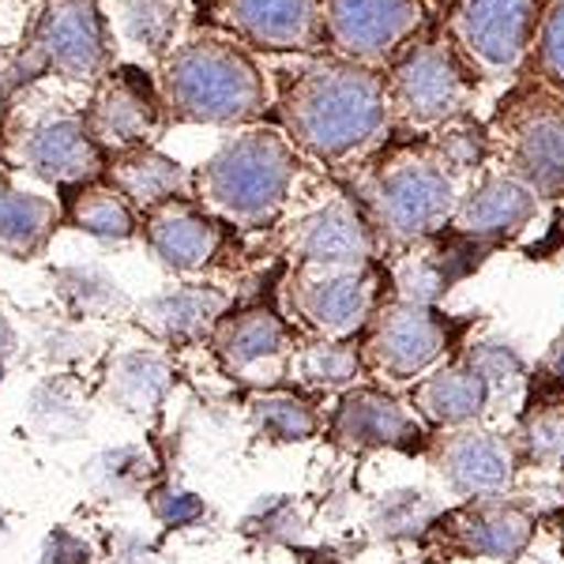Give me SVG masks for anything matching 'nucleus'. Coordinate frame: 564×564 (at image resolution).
<instances>
[{
  "label": "nucleus",
  "instance_id": "9",
  "mask_svg": "<svg viewBox=\"0 0 564 564\" xmlns=\"http://www.w3.org/2000/svg\"><path fill=\"white\" fill-rule=\"evenodd\" d=\"M425 539L444 553L486 561H520L534 542V512L516 497L463 500L456 512H444Z\"/></svg>",
  "mask_w": 564,
  "mask_h": 564
},
{
  "label": "nucleus",
  "instance_id": "18",
  "mask_svg": "<svg viewBox=\"0 0 564 564\" xmlns=\"http://www.w3.org/2000/svg\"><path fill=\"white\" fill-rule=\"evenodd\" d=\"M414 23V0H332L327 31L354 57H380Z\"/></svg>",
  "mask_w": 564,
  "mask_h": 564
},
{
  "label": "nucleus",
  "instance_id": "28",
  "mask_svg": "<svg viewBox=\"0 0 564 564\" xmlns=\"http://www.w3.org/2000/svg\"><path fill=\"white\" fill-rule=\"evenodd\" d=\"M166 391H170V366L159 354H143V350L124 354L109 369V399L129 414L154 411Z\"/></svg>",
  "mask_w": 564,
  "mask_h": 564
},
{
  "label": "nucleus",
  "instance_id": "33",
  "mask_svg": "<svg viewBox=\"0 0 564 564\" xmlns=\"http://www.w3.org/2000/svg\"><path fill=\"white\" fill-rule=\"evenodd\" d=\"M148 470H151V463L143 452L117 448V452H106V456H98L90 463V486H95V494H102V497H124L148 478Z\"/></svg>",
  "mask_w": 564,
  "mask_h": 564
},
{
  "label": "nucleus",
  "instance_id": "23",
  "mask_svg": "<svg viewBox=\"0 0 564 564\" xmlns=\"http://www.w3.org/2000/svg\"><path fill=\"white\" fill-rule=\"evenodd\" d=\"M215 354L230 372H249L286 350V324L271 308H241L215 327Z\"/></svg>",
  "mask_w": 564,
  "mask_h": 564
},
{
  "label": "nucleus",
  "instance_id": "5",
  "mask_svg": "<svg viewBox=\"0 0 564 564\" xmlns=\"http://www.w3.org/2000/svg\"><path fill=\"white\" fill-rule=\"evenodd\" d=\"M456 343V327L433 305L414 302H380L366 327L361 361L369 372L384 377L388 384H417L433 369H441Z\"/></svg>",
  "mask_w": 564,
  "mask_h": 564
},
{
  "label": "nucleus",
  "instance_id": "20",
  "mask_svg": "<svg viewBox=\"0 0 564 564\" xmlns=\"http://www.w3.org/2000/svg\"><path fill=\"white\" fill-rule=\"evenodd\" d=\"M230 297L218 286H177L151 297L140 308V324L162 343H193L199 335H215L226 321Z\"/></svg>",
  "mask_w": 564,
  "mask_h": 564
},
{
  "label": "nucleus",
  "instance_id": "29",
  "mask_svg": "<svg viewBox=\"0 0 564 564\" xmlns=\"http://www.w3.org/2000/svg\"><path fill=\"white\" fill-rule=\"evenodd\" d=\"M441 516H444V508L436 505L430 494H422V489H388V494L377 497V505H372L369 527L377 539L411 542V539H425Z\"/></svg>",
  "mask_w": 564,
  "mask_h": 564
},
{
  "label": "nucleus",
  "instance_id": "36",
  "mask_svg": "<svg viewBox=\"0 0 564 564\" xmlns=\"http://www.w3.org/2000/svg\"><path fill=\"white\" fill-rule=\"evenodd\" d=\"M204 500L185 494V489H166V494L154 497V516H159L162 523H174V527H188L196 520H204Z\"/></svg>",
  "mask_w": 564,
  "mask_h": 564
},
{
  "label": "nucleus",
  "instance_id": "41",
  "mask_svg": "<svg viewBox=\"0 0 564 564\" xmlns=\"http://www.w3.org/2000/svg\"><path fill=\"white\" fill-rule=\"evenodd\" d=\"M0 377H4V366H0Z\"/></svg>",
  "mask_w": 564,
  "mask_h": 564
},
{
  "label": "nucleus",
  "instance_id": "3",
  "mask_svg": "<svg viewBox=\"0 0 564 564\" xmlns=\"http://www.w3.org/2000/svg\"><path fill=\"white\" fill-rule=\"evenodd\" d=\"M162 98L185 121L241 124L263 109V84L234 45L193 42L170 57Z\"/></svg>",
  "mask_w": 564,
  "mask_h": 564
},
{
  "label": "nucleus",
  "instance_id": "10",
  "mask_svg": "<svg viewBox=\"0 0 564 564\" xmlns=\"http://www.w3.org/2000/svg\"><path fill=\"white\" fill-rule=\"evenodd\" d=\"M332 436L335 444L350 452H377V448H395L411 452L430 444V425L414 414V406H406L403 399H395L384 388H350L343 391L339 406L332 417Z\"/></svg>",
  "mask_w": 564,
  "mask_h": 564
},
{
  "label": "nucleus",
  "instance_id": "13",
  "mask_svg": "<svg viewBox=\"0 0 564 564\" xmlns=\"http://www.w3.org/2000/svg\"><path fill=\"white\" fill-rule=\"evenodd\" d=\"M497 391L489 388L486 377H478L463 358L444 361L425 380L411 388V406L430 430H467V425H481L486 414L494 411Z\"/></svg>",
  "mask_w": 564,
  "mask_h": 564
},
{
  "label": "nucleus",
  "instance_id": "16",
  "mask_svg": "<svg viewBox=\"0 0 564 564\" xmlns=\"http://www.w3.org/2000/svg\"><path fill=\"white\" fill-rule=\"evenodd\" d=\"M148 245L154 249L166 268L174 271H199L215 260L218 245H223V226L215 223L204 207H196L193 199H170V204L148 212Z\"/></svg>",
  "mask_w": 564,
  "mask_h": 564
},
{
  "label": "nucleus",
  "instance_id": "39",
  "mask_svg": "<svg viewBox=\"0 0 564 564\" xmlns=\"http://www.w3.org/2000/svg\"><path fill=\"white\" fill-rule=\"evenodd\" d=\"M4 350H12V332H8V324L0 321V354Z\"/></svg>",
  "mask_w": 564,
  "mask_h": 564
},
{
  "label": "nucleus",
  "instance_id": "40",
  "mask_svg": "<svg viewBox=\"0 0 564 564\" xmlns=\"http://www.w3.org/2000/svg\"><path fill=\"white\" fill-rule=\"evenodd\" d=\"M406 564H433L430 557H417V561H406Z\"/></svg>",
  "mask_w": 564,
  "mask_h": 564
},
{
  "label": "nucleus",
  "instance_id": "12",
  "mask_svg": "<svg viewBox=\"0 0 564 564\" xmlns=\"http://www.w3.org/2000/svg\"><path fill=\"white\" fill-rule=\"evenodd\" d=\"M467 79L448 50L441 42L414 50L403 65L395 68V90L391 102L411 124H441L463 106Z\"/></svg>",
  "mask_w": 564,
  "mask_h": 564
},
{
  "label": "nucleus",
  "instance_id": "35",
  "mask_svg": "<svg viewBox=\"0 0 564 564\" xmlns=\"http://www.w3.org/2000/svg\"><path fill=\"white\" fill-rule=\"evenodd\" d=\"M260 527L263 539H279V542H294L302 534V520H297L294 505L290 500H268V505L257 508V516L249 520V527Z\"/></svg>",
  "mask_w": 564,
  "mask_h": 564
},
{
  "label": "nucleus",
  "instance_id": "31",
  "mask_svg": "<svg viewBox=\"0 0 564 564\" xmlns=\"http://www.w3.org/2000/svg\"><path fill=\"white\" fill-rule=\"evenodd\" d=\"M512 448L520 456V467H557L564 463V403H550L542 411H531L512 433Z\"/></svg>",
  "mask_w": 564,
  "mask_h": 564
},
{
  "label": "nucleus",
  "instance_id": "37",
  "mask_svg": "<svg viewBox=\"0 0 564 564\" xmlns=\"http://www.w3.org/2000/svg\"><path fill=\"white\" fill-rule=\"evenodd\" d=\"M542 65L553 79L564 84V4L557 8V15H550L542 34Z\"/></svg>",
  "mask_w": 564,
  "mask_h": 564
},
{
  "label": "nucleus",
  "instance_id": "7",
  "mask_svg": "<svg viewBox=\"0 0 564 564\" xmlns=\"http://www.w3.org/2000/svg\"><path fill=\"white\" fill-rule=\"evenodd\" d=\"M377 271L350 268V271H321L305 268L290 279V308L316 339L350 343L361 335L380 308Z\"/></svg>",
  "mask_w": 564,
  "mask_h": 564
},
{
  "label": "nucleus",
  "instance_id": "22",
  "mask_svg": "<svg viewBox=\"0 0 564 564\" xmlns=\"http://www.w3.org/2000/svg\"><path fill=\"white\" fill-rule=\"evenodd\" d=\"M188 185H193L188 170L151 148L124 151L117 162H109V188L121 193L124 204L140 207V212H154L170 199H185Z\"/></svg>",
  "mask_w": 564,
  "mask_h": 564
},
{
  "label": "nucleus",
  "instance_id": "30",
  "mask_svg": "<svg viewBox=\"0 0 564 564\" xmlns=\"http://www.w3.org/2000/svg\"><path fill=\"white\" fill-rule=\"evenodd\" d=\"M72 223L84 234H95V238L106 241H124L135 234V215L132 207L124 204L121 193L106 185H84L72 199Z\"/></svg>",
  "mask_w": 564,
  "mask_h": 564
},
{
  "label": "nucleus",
  "instance_id": "21",
  "mask_svg": "<svg viewBox=\"0 0 564 564\" xmlns=\"http://www.w3.org/2000/svg\"><path fill=\"white\" fill-rule=\"evenodd\" d=\"M223 20L268 50H297L316 39L313 0H218Z\"/></svg>",
  "mask_w": 564,
  "mask_h": 564
},
{
  "label": "nucleus",
  "instance_id": "8",
  "mask_svg": "<svg viewBox=\"0 0 564 564\" xmlns=\"http://www.w3.org/2000/svg\"><path fill=\"white\" fill-rule=\"evenodd\" d=\"M425 459L444 481L448 494L463 500H486L512 494L520 475V456L512 448V436H500L486 425L436 433L425 444Z\"/></svg>",
  "mask_w": 564,
  "mask_h": 564
},
{
  "label": "nucleus",
  "instance_id": "19",
  "mask_svg": "<svg viewBox=\"0 0 564 564\" xmlns=\"http://www.w3.org/2000/svg\"><path fill=\"white\" fill-rule=\"evenodd\" d=\"M516 148V170L520 181L534 188V193H564V106L542 102L527 109L516 124L512 135Z\"/></svg>",
  "mask_w": 564,
  "mask_h": 564
},
{
  "label": "nucleus",
  "instance_id": "27",
  "mask_svg": "<svg viewBox=\"0 0 564 564\" xmlns=\"http://www.w3.org/2000/svg\"><path fill=\"white\" fill-rule=\"evenodd\" d=\"M252 430L271 444H302L321 433V414L294 391H260L249 399Z\"/></svg>",
  "mask_w": 564,
  "mask_h": 564
},
{
  "label": "nucleus",
  "instance_id": "26",
  "mask_svg": "<svg viewBox=\"0 0 564 564\" xmlns=\"http://www.w3.org/2000/svg\"><path fill=\"white\" fill-rule=\"evenodd\" d=\"M361 372H366L361 347L339 339H313L290 358V377L316 391H350L358 388Z\"/></svg>",
  "mask_w": 564,
  "mask_h": 564
},
{
  "label": "nucleus",
  "instance_id": "25",
  "mask_svg": "<svg viewBox=\"0 0 564 564\" xmlns=\"http://www.w3.org/2000/svg\"><path fill=\"white\" fill-rule=\"evenodd\" d=\"M53 226H57V204L34 193H20L8 181H0V252L31 257L42 249Z\"/></svg>",
  "mask_w": 564,
  "mask_h": 564
},
{
  "label": "nucleus",
  "instance_id": "11",
  "mask_svg": "<svg viewBox=\"0 0 564 564\" xmlns=\"http://www.w3.org/2000/svg\"><path fill=\"white\" fill-rule=\"evenodd\" d=\"M162 121V102L154 87L135 68L113 72L102 87H98L90 113L84 117L90 140L98 148L113 151H140L151 140Z\"/></svg>",
  "mask_w": 564,
  "mask_h": 564
},
{
  "label": "nucleus",
  "instance_id": "34",
  "mask_svg": "<svg viewBox=\"0 0 564 564\" xmlns=\"http://www.w3.org/2000/svg\"><path fill=\"white\" fill-rule=\"evenodd\" d=\"M121 20L129 26L132 42L148 45L151 53H162L177 26V12L170 8V0H124Z\"/></svg>",
  "mask_w": 564,
  "mask_h": 564
},
{
  "label": "nucleus",
  "instance_id": "1",
  "mask_svg": "<svg viewBox=\"0 0 564 564\" xmlns=\"http://www.w3.org/2000/svg\"><path fill=\"white\" fill-rule=\"evenodd\" d=\"M282 117L316 159H347L388 124V90L366 68L316 65L286 87Z\"/></svg>",
  "mask_w": 564,
  "mask_h": 564
},
{
  "label": "nucleus",
  "instance_id": "17",
  "mask_svg": "<svg viewBox=\"0 0 564 564\" xmlns=\"http://www.w3.org/2000/svg\"><path fill=\"white\" fill-rule=\"evenodd\" d=\"M539 212V193L520 177H486L481 185L456 207L459 238L467 241H494L508 238V234L523 230Z\"/></svg>",
  "mask_w": 564,
  "mask_h": 564
},
{
  "label": "nucleus",
  "instance_id": "4",
  "mask_svg": "<svg viewBox=\"0 0 564 564\" xmlns=\"http://www.w3.org/2000/svg\"><path fill=\"white\" fill-rule=\"evenodd\" d=\"M456 181L441 159L399 154L377 170L369 212L377 230L395 241H422L456 218Z\"/></svg>",
  "mask_w": 564,
  "mask_h": 564
},
{
  "label": "nucleus",
  "instance_id": "32",
  "mask_svg": "<svg viewBox=\"0 0 564 564\" xmlns=\"http://www.w3.org/2000/svg\"><path fill=\"white\" fill-rule=\"evenodd\" d=\"M463 361H467L470 369L478 372V377L489 380V388L505 391L512 384H523L527 377V366L523 358L516 354V347H508V343H497V339H478V343H467V350L459 354Z\"/></svg>",
  "mask_w": 564,
  "mask_h": 564
},
{
  "label": "nucleus",
  "instance_id": "14",
  "mask_svg": "<svg viewBox=\"0 0 564 564\" xmlns=\"http://www.w3.org/2000/svg\"><path fill=\"white\" fill-rule=\"evenodd\" d=\"M23 162L45 181L76 185L102 174V148L90 140L84 117L53 113L23 135Z\"/></svg>",
  "mask_w": 564,
  "mask_h": 564
},
{
  "label": "nucleus",
  "instance_id": "24",
  "mask_svg": "<svg viewBox=\"0 0 564 564\" xmlns=\"http://www.w3.org/2000/svg\"><path fill=\"white\" fill-rule=\"evenodd\" d=\"M527 0H467L463 34L478 61L505 68L527 42Z\"/></svg>",
  "mask_w": 564,
  "mask_h": 564
},
{
  "label": "nucleus",
  "instance_id": "38",
  "mask_svg": "<svg viewBox=\"0 0 564 564\" xmlns=\"http://www.w3.org/2000/svg\"><path fill=\"white\" fill-rule=\"evenodd\" d=\"M542 372H545V377L557 380V384H564V327L557 332V339L550 343V350H545V358H542Z\"/></svg>",
  "mask_w": 564,
  "mask_h": 564
},
{
  "label": "nucleus",
  "instance_id": "15",
  "mask_svg": "<svg viewBox=\"0 0 564 564\" xmlns=\"http://www.w3.org/2000/svg\"><path fill=\"white\" fill-rule=\"evenodd\" d=\"M290 252H294L305 268H321V271L369 268L372 230L350 204H327L316 215L297 223Z\"/></svg>",
  "mask_w": 564,
  "mask_h": 564
},
{
  "label": "nucleus",
  "instance_id": "2",
  "mask_svg": "<svg viewBox=\"0 0 564 564\" xmlns=\"http://www.w3.org/2000/svg\"><path fill=\"white\" fill-rule=\"evenodd\" d=\"M294 151L279 132L252 129L226 143L199 170V196L234 223L260 226L279 215L294 181Z\"/></svg>",
  "mask_w": 564,
  "mask_h": 564
},
{
  "label": "nucleus",
  "instance_id": "6",
  "mask_svg": "<svg viewBox=\"0 0 564 564\" xmlns=\"http://www.w3.org/2000/svg\"><path fill=\"white\" fill-rule=\"evenodd\" d=\"M106 65V31L95 0H45L26 53L8 72V90L45 72L61 79H98Z\"/></svg>",
  "mask_w": 564,
  "mask_h": 564
}]
</instances>
